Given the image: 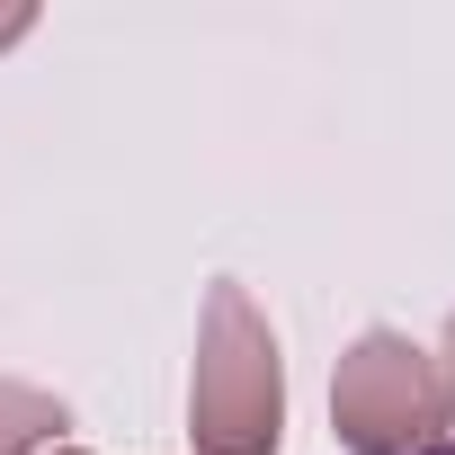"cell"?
I'll list each match as a JSON object with an SVG mask.
<instances>
[{
    "mask_svg": "<svg viewBox=\"0 0 455 455\" xmlns=\"http://www.w3.org/2000/svg\"><path fill=\"white\" fill-rule=\"evenodd\" d=\"M63 428V402L36 393V384H0V455H28Z\"/></svg>",
    "mask_w": 455,
    "mask_h": 455,
    "instance_id": "3957f363",
    "label": "cell"
},
{
    "mask_svg": "<svg viewBox=\"0 0 455 455\" xmlns=\"http://www.w3.org/2000/svg\"><path fill=\"white\" fill-rule=\"evenodd\" d=\"M419 455H455V446H419Z\"/></svg>",
    "mask_w": 455,
    "mask_h": 455,
    "instance_id": "5b68a950",
    "label": "cell"
},
{
    "mask_svg": "<svg viewBox=\"0 0 455 455\" xmlns=\"http://www.w3.org/2000/svg\"><path fill=\"white\" fill-rule=\"evenodd\" d=\"M437 384H446V411H455V322H446V366H437Z\"/></svg>",
    "mask_w": 455,
    "mask_h": 455,
    "instance_id": "277c9868",
    "label": "cell"
},
{
    "mask_svg": "<svg viewBox=\"0 0 455 455\" xmlns=\"http://www.w3.org/2000/svg\"><path fill=\"white\" fill-rule=\"evenodd\" d=\"M54 455H81V446H54Z\"/></svg>",
    "mask_w": 455,
    "mask_h": 455,
    "instance_id": "8992f818",
    "label": "cell"
},
{
    "mask_svg": "<svg viewBox=\"0 0 455 455\" xmlns=\"http://www.w3.org/2000/svg\"><path fill=\"white\" fill-rule=\"evenodd\" d=\"M188 437H196V455H277V437H286V366H277V331L259 322V304H251L233 277L205 295V322H196Z\"/></svg>",
    "mask_w": 455,
    "mask_h": 455,
    "instance_id": "6da1fadb",
    "label": "cell"
},
{
    "mask_svg": "<svg viewBox=\"0 0 455 455\" xmlns=\"http://www.w3.org/2000/svg\"><path fill=\"white\" fill-rule=\"evenodd\" d=\"M331 428L348 455H419L446 428V384L437 357L411 348L402 331H366L339 375H331Z\"/></svg>",
    "mask_w": 455,
    "mask_h": 455,
    "instance_id": "7a4b0ae2",
    "label": "cell"
}]
</instances>
